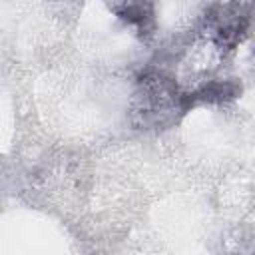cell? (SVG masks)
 <instances>
[{"instance_id":"obj_1","label":"cell","mask_w":255,"mask_h":255,"mask_svg":"<svg viewBox=\"0 0 255 255\" xmlns=\"http://www.w3.org/2000/svg\"><path fill=\"white\" fill-rule=\"evenodd\" d=\"M116 16L139 38H149L155 32V10L151 0H124L116 8Z\"/></svg>"}]
</instances>
